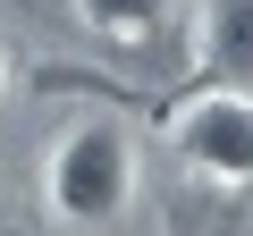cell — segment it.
<instances>
[{
    "instance_id": "cell-1",
    "label": "cell",
    "mask_w": 253,
    "mask_h": 236,
    "mask_svg": "<svg viewBox=\"0 0 253 236\" xmlns=\"http://www.w3.org/2000/svg\"><path fill=\"white\" fill-rule=\"evenodd\" d=\"M51 211L68 228H110L135 194V144H126L118 118H76V127L51 144Z\"/></svg>"
},
{
    "instance_id": "cell-2",
    "label": "cell",
    "mask_w": 253,
    "mask_h": 236,
    "mask_svg": "<svg viewBox=\"0 0 253 236\" xmlns=\"http://www.w3.org/2000/svg\"><path fill=\"white\" fill-rule=\"evenodd\" d=\"M169 144L194 177L211 186H253V93L236 84H194L169 110Z\"/></svg>"
},
{
    "instance_id": "cell-3",
    "label": "cell",
    "mask_w": 253,
    "mask_h": 236,
    "mask_svg": "<svg viewBox=\"0 0 253 236\" xmlns=\"http://www.w3.org/2000/svg\"><path fill=\"white\" fill-rule=\"evenodd\" d=\"M203 84L253 93V0H203Z\"/></svg>"
},
{
    "instance_id": "cell-4",
    "label": "cell",
    "mask_w": 253,
    "mask_h": 236,
    "mask_svg": "<svg viewBox=\"0 0 253 236\" xmlns=\"http://www.w3.org/2000/svg\"><path fill=\"white\" fill-rule=\"evenodd\" d=\"M76 9H84V26L110 34V42H152V34L169 26V0H76Z\"/></svg>"
},
{
    "instance_id": "cell-5",
    "label": "cell",
    "mask_w": 253,
    "mask_h": 236,
    "mask_svg": "<svg viewBox=\"0 0 253 236\" xmlns=\"http://www.w3.org/2000/svg\"><path fill=\"white\" fill-rule=\"evenodd\" d=\"M0 84H9V59H0Z\"/></svg>"
}]
</instances>
